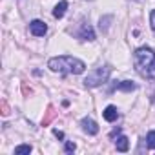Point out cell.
Wrapping results in <instances>:
<instances>
[{
  "label": "cell",
  "instance_id": "1",
  "mask_svg": "<svg viewBox=\"0 0 155 155\" xmlns=\"http://www.w3.org/2000/svg\"><path fill=\"white\" fill-rule=\"evenodd\" d=\"M133 66L144 79H155V53L150 48H139L133 53Z\"/></svg>",
  "mask_w": 155,
  "mask_h": 155
},
{
  "label": "cell",
  "instance_id": "2",
  "mask_svg": "<svg viewBox=\"0 0 155 155\" xmlns=\"http://www.w3.org/2000/svg\"><path fill=\"white\" fill-rule=\"evenodd\" d=\"M48 68H49L51 71H55V73H60V75H69V73L81 75V73H84L86 64H84L82 60H79V58H75V57L64 55V57H55V58H51V60L48 62Z\"/></svg>",
  "mask_w": 155,
  "mask_h": 155
},
{
  "label": "cell",
  "instance_id": "3",
  "mask_svg": "<svg viewBox=\"0 0 155 155\" xmlns=\"http://www.w3.org/2000/svg\"><path fill=\"white\" fill-rule=\"evenodd\" d=\"M110 73H111V68H110V66H101V68H97V69L90 71V73H88V77L84 79L86 88H97V86L104 84V82L108 81Z\"/></svg>",
  "mask_w": 155,
  "mask_h": 155
},
{
  "label": "cell",
  "instance_id": "4",
  "mask_svg": "<svg viewBox=\"0 0 155 155\" xmlns=\"http://www.w3.org/2000/svg\"><path fill=\"white\" fill-rule=\"evenodd\" d=\"M29 31H31V35H35V37H44L46 31H48V26H46V22H42V20H31Z\"/></svg>",
  "mask_w": 155,
  "mask_h": 155
},
{
  "label": "cell",
  "instance_id": "5",
  "mask_svg": "<svg viewBox=\"0 0 155 155\" xmlns=\"http://www.w3.org/2000/svg\"><path fill=\"white\" fill-rule=\"evenodd\" d=\"M81 124H82V130L86 131V133H90V135H97L99 133V126H97V122L95 120H91V119H82L81 120Z\"/></svg>",
  "mask_w": 155,
  "mask_h": 155
},
{
  "label": "cell",
  "instance_id": "6",
  "mask_svg": "<svg viewBox=\"0 0 155 155\" xmlns=\"http://www.w3.org/2000/svg\"><path fill=\"white\" fill-rule=\"evenodd\" d=\"M81 38L82 40H95V33H93V28L90 24H82V29H81Z\"/></svg>",
  "mask_w": 155,
  "mask_h": 155
},
{
  "label": "cell",
  "instance_id": "7",
  "mask_svg": "<svg viewBox=\"0 0 155 155\" xmlns=\"http://www.w3.org/2000/svg\"><path fill=\"white\" fill-rule=\"evenodd\" d=\"M102 115H104V119H106L108 122H113V120H117V117H119V110H117L115 106H108V108L102 111Z\"/></svg>",
  "mask_w": 155,
  "mask_h": 155
},
{
  "label": "cell",
  "instance_id": "8",
  "mask_svg": "<svg viewBox=\"0 0 155 155\" xmlns=\"http://www.w3.org/2000/svg\"><path fill=\"white\" fill-rule=\"evenodd\" d=\"M55 117H57L55 106H48V110H46V113H44V117H42V126H49Z\"/></svg>",
  "mask_w": 155,
  "mask_h": 155
},
{
  "label": "cell",
  "instance_id": "9",
  "mask_svg": "<svg viewBox=\"0 0 155 155\" xmlns=\"http://www.w3.org/2000/svg\"><path fill=\"white\" fill-rule=\"evenodd\" d=\"M115 148H117V151H128V150H130V140H128V137H124V135L117 137Z\"/></svg>",
  "mask_w": 155,
  "mask_h": 155
},
{
  "label": "cell",
  "instance_id": "10",
  "mask_svg": "<svg viewBox=\"0 0 155 155\" xmlns=\"http://www.w3.org/2000/svg\"><path fill=\"white\" fill-rule=\"evenodd\" d=\"M66 9H68V2H66V0H62V2H58V4L55 6V9H53V17H55V18H62L64 13H66Z\"/></svg>",
  "mask_w": 155,
  "mask_h": 155
},
{
  "label": "cell",
  "instance_id": "11",
  "mask_svg": "<svg viewBox=\"0 0 155 155\" xmlns=\"http://www.w3.org/2000/svg\"><path fill=\"white\" fill-rule=\"evenodd\" d=\"M115 88L120 90V91H133L137 86H135V82H131V81H122V82H117Z\"/></svg>",
  "mask_w": 155,
  "mask_h": 155
},
{
  "label": "cell",
  "instance_id": "12",
  "mask_svg": "<svg viewBox=\"0 0 155 155\" xmlns=\"http://www.w3.org/2000/svg\"><path fill=\"white\" fill-rule=\"evenodd\" d=\"M31 150H33V148H31L29 144H20V146L15 148V155H29Z\"/></svg>",
  "mask_w": 155,
  "mask_h": 155
},
{
  "label": "cell",
  "instance_id": "13",
  "mask_svg": "<svg viewBox=\"0 0 155 155\" xmlns=\"http://www.w3.org/2000/svg\"><path fill=\"white\" fill-rule=\"evenodd\" d=\"M146 144H148V148L155 150V131H150L146 135Z\"/></svg>",
  "mask_w": 155,
  "mask_h": 155
},
{
  "label": "cell",
  "instance_id": "14",
  "mask_svg": "<svg viewBox=\"0 0 155 155\" xmlns=\"http://www.w3.org/2000/svg\"><path fill=\"white\" fill-rule=\"evenodd\" d=\"M110 22H111V17H102V18H101V29L106 31V29L110 28Z\"/></svg>",
  "mask_w": 155,
  "mask_h": 155
},
{
  "label": "cell",
  "instance_id": "15",
  "mask_svg": "<svg viewBox=\"0 0 155 155\" xmlns=\"http://www.w3.org/2000/svg\"><path fill=\"white\" fill-rule=\"evenodd\" d=\"M64 150H66V153H73V151L77 150V144H75V142H71V140H68Z\"/></svg>",
  "mask_w": 155,
  "mask_h": 155
},
{
  "label": "cell",
  "instance_id": "16",
  "mask_svg": "<svg viewBox=\"0 0 155 155\" xmlns=\"http://www.w3.org/2000/svg\"><path fill=\"white\" fill-rule=\"evenodd\" d=\"M0 108H2V115H4V117H8V115H9V106H8V102H6V101L0 102Z\"/></svg>",
  "mask_w": 155,
  "mask_h": 155
},
{
  "label": "cell",
  "instance_id": "17",
  "mask_svg": "<svg viewBox=\"0 0 155 155\" xmlns=\"http://www.w3.org/2000/svg\"><path fill=\"white\" fill-rule=\"evenodd\" d=\"M150 22H151V29H153V33H155V9H153L151 15H150Z\"/></svg>",
  "mask_w": 155,
  "mask_h": 155
},
{
  "label": "cell",
  "instance_id": "18",
  "mask_svg": "<svg viewBox=\"0 0 155 155\" xmlns=\"http://www.w3.org/2000/svg\"><path fill=\"white\" fill-rule=\"evenodd\" d=\"M53 135H55L57 139H64V133H62L60 130H53Z\"/></svg>",
  "mask_w": 155,
  "mask_h": 155
},
{
  "label": "cell",
  "instance_id": "19",
  "mask_svg": "<svg viewBox=\"0 0 155 155\" xmlns=\"http://www.w3.org/2000/svg\"><path fill=\"white\" fill-rule=\"evenodd\" d=\"M24 93H26V95H29V93H31V88H28L26 84H24Z\"/></svg>",
  "mask_w": 155,
  "mask_h": 155
}]
</instances>
